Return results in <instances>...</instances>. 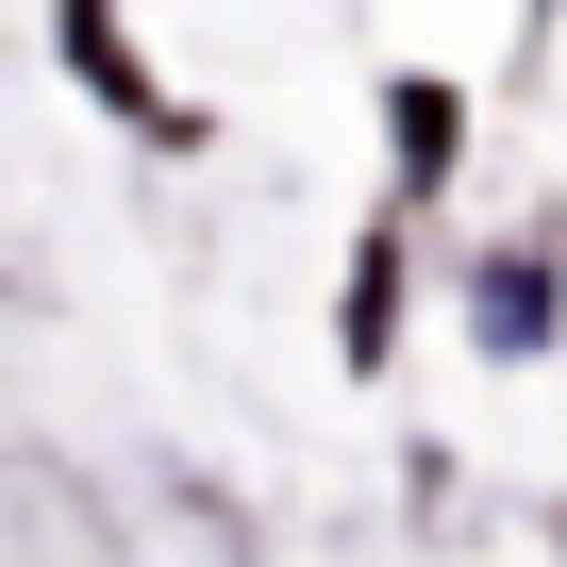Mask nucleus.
<instances>
[{
  "label": "nucleus",
  "mask_w": 567,
  "mask_h": 567,
  "mask_svg": "<svg viewBox=\"0 0 567 567\" xmlns=\"http://www.w3.org/2000/svg\"><path fill=\"white\" fill-rule=\"evenodd\" d=\"M484 351H550V267H534V250L484 267Z\"/></svg>",
  "instance_id": "f257e3e1"
}]
</instances>
